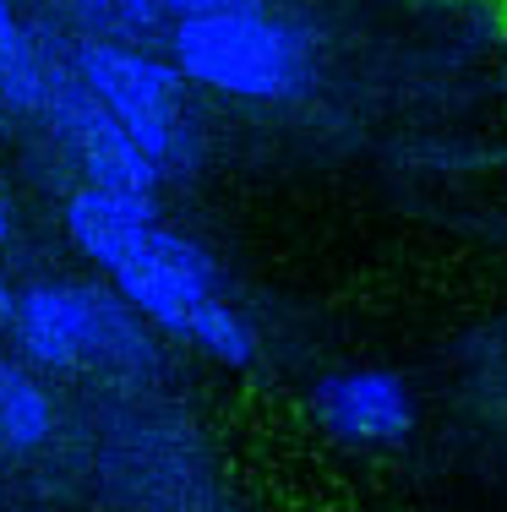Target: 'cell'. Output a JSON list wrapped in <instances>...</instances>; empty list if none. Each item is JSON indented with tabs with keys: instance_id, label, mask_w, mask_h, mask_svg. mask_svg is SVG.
<instances>
[{
	"instance_id": "6da1fadb",
	"label": "cell",
	"mask_w": 507,
	"mask_h": 512,
	"mask_svg": "<svg viewBox=\"0 0 507 512\" xmlns=\"http://www.w3.org/2000/svg\"><path fill=\"white\" fill-rule=\"evenodd\" d=\"M169 50L186 82L235 93V99H295L311 77L306 39L262 11L191 17L175 28Z\"/></svg>"
},
{
	"instance_id": "7a4b0ae2",
	"label": "cell",
	"mask_w": 507,
	"mask_h": 512,
	"mask_svg": "<svg viewBox=\"0 0 507 512\" xmlns=\"http://www.w3.org/2000/svg\"><path fill=\"white\" fill-rule=\"evenodd\" d=\"M11 327H17L22 349L50 371H77V365L142 371V365H153L148 333L137 327L131 306L88 284H39L17 295Z\"/></svg>"
},
{
	"instance_id": "3957f363",
	"label": "cell",
	"mask_w": 507,
	"mask_h": 512,
	"mask_svg": "<svg viewBox=\"0 0 507 512\" xmlns=\"http://www.w3.org/2000/svg\"><path fill=\"white\" fill-rule=\"evenodd\" d=\"M71 71L115 115V126L148 153L153 169H175L186 158V109H180L186 77L175 66H159V60L104 39H82L71 50Z\"/></svg>"
},
{
	"instance_id": "277c9868",
	"label": "cell",
	"mask_w": 507,
	"mask_h": 512,
	"mask_svg": "<svg viewBox=\"0 0 507 512\" xmlns=\"http://www.w3.org/2000/svg\"><path fill=\"white\" fill-rule=\"evenodd\" d=\"M104 273L115 278L120 300L131 311L153 316L180 344L191 338L197 316L219 300V267H213V256L197 240L175 235V229H159V224H142L115 251V262Z\"/></svg>"
},
{
	"instance_id": "5b68a950",
	"label": "cell",
	"mask_w": 507,
	"mask_h": 512,
	"mask_svg": "<svg viewBox=\"0 0 507 512\" xmlns=\"http://www.w3.org/2000/svg\"><path fill=\"white\" fill-rule=\"evenodd\" d=\"M44 115L55 120L60 142L71 148V158L82 164L88 186H110V191H148L159 186V169L148 164V153L115 126V115L93 99V88L77 77L71 66H44Z\"/></svg>"
},
{
	"instance_id": "8992f818",
	"label": "cell",
	"mask_w": 507,
	"mask_h": 512,
	"mask_svg": "<svg viewBox=\"0 0 507 512\" xmlns=\"http://www.w3.org/2000/svg\"><path fill=\"white\" fill-rule=\"evenodd\" d=\"M322 431L338 442H404L415 425V404H409L404 382L388 371H349L328 376L311 393Z\"/></svg>"
},
{
	"instance_id": "52a82bcc",
	"label": "cell",
	"mask_w": 507,
	"mask_h": 512,
	"mask_svg": "<svg viewBox=\"0 0 507 512\" xmlns=\"http://www.w3.org/2000/svg\"><path fill=\"white\" fill-rule=\"evenodd\" d=\"M142 224H153V197L148 191H110V186H82L66 202V229L77 240L82 256H93L99 267L115 262V251L137 235Z\"/></svg>"
},
{
	"instance_id": "ba28073f",
	"label": "cell",
	"mask_w": 507,
	"mask_h": 512,
	"mask_svg": "<svg viewBox=\"0 0 507 512\" xmlns=\"http://www.w3.org/2000/svg\"><path fill=\"white\" fill-rule=\"evenodd\" d=\"M55 431V404L28 371H17L11 360H0V436L11 447H39Z\"/></svg>"
},
{
	"instance_id": "9c48e42d",
	"label": "cell",
	"mask_w": 507,
	"mask_h": 512,
	"mask_svg": "<svg viewBox=\"0 0 507 512\" xmlns=\"http://www.w3.org/2000/svg\"><path fill=\"white\" fill-rule=\"evenodd\" d=\"M0 99L11 109H39L44 104V60L28 44L22 22L11 17V0H0Z\"/></svg>"
},
{
	"instance_id": "30bf717a",
	"label": "cell",
	"mask_w": 507,
	"mask_h": 512,
	"mask_svg": "<svg viewBox=\"0 0 507 512\" xmlns=\"http://www.w3.org/2000/svg\"><path fill=\"white\" fill-rule=\"evenodd\" d=\"M164 11H175L180 22H191V17H235V11H262V0H164Z\"/></svg>"
},
{
	"instance_id": "8fae6325",
	"label": "cell",
	"mask_w": 507,
	"mask_h": 512,
	"mask_svg": "<svg viewBox=\"0 0 507 512\" xmlns=\"http://www.w3.org/2000/svg\"><path fill=\"white\" fill-rule=\"evenodd\" d=\"M110 17L131 33H148L164 17V0H110Z\"/></svg>"
},
{
	"instance_id": "7c38bea8",
	"label": "cell",
	"mask_w": 507,
	"mask_h": 512,
	"mask_svg": "<svg viewBox=\"0 0 507 512\" xmlns=\"http://www.w3.org/2000/svg\"><path fill=\"white\" fill-rule=\"evenodd\" d=\"M82 22H110V0H66Z\"/></svg>"
},
{
	"instance_id": "4fadbf2b",
	"label": "cell",
	"mask_w": 507,
	"mask_h": 512,
	"mask_svg": "<svg viewBox=\"0 0 507 512\" xmlns=\"http://www.w3.org/2000/svg\"><path fill=\"white\" fill-rule=\"evenodd\" d=\"M11 311H17V295H11L6 284H0V327H11Z\"/></svg>"
},
{
	"instance_id": "5bb4252c",
	"label": "cell",
	"mask_w": 507,
	"mask_h": 512,
	"mask_svg": "<svg viewBox=\"0 0 507 512\" xmlns=\"http://www.w3.org/2000/svg\"><path fill=\"white\" fill-rule=\"evenodd\" d=\"M11 235V202H6V191H0V240Z\"/></svg>"
}]
</instances>
